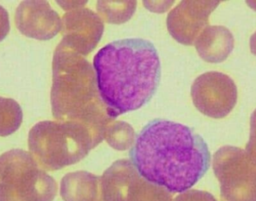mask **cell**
Masks as SVG:
<instances>
[{"mask_svg": "<svg viewBox=\"0 0 256 201\" xmlns=\"http://www.w3.org/2000/svg\"><path fill=\"white\" fill-rule=\"evenodd\" d=\"M10 31L9 15L4 8L0 6V42L6 39Z\"/></svg>", "mask_w": 256, "mask_h": 201, "instance_id": "19", "label": "cell"}, {"mask_svg": "<svg viewBox=\"0 0 256 201\" xmlns=\"http://www.w3.org/2000/svg\"><path fill=\"white\" fill-rule=\"evenodd\" d=\"M220 1H182L168 13L170 34L180 44L192 45L208 26L210 14Z\"/></svg>", "mask_w": 256, "mask_h": 201, "instance_id": "9", "label": "cell"}, {"mask_svg": "<svg viewBox=\"0 0 256 201\" xmlns=\"http://www.w3.org/2000/svg\"><path fill=\"white\" fill-rule=\"evenodd\" d=\"M103 201H172L165 188L150 183L128 159L115 161L100 177Z\"/></svg>", "mask_w": 256, "mask_h": 201, "instance_id": "7", "label": "cell"}, {"mask_svg": "<svg viewBox=\"0 0 256 201\" xmlns=\"http://www.w3.org/2000/svg\"><path fill=\"white\" fill-rule=\"evenodd\" d=\"M104 139L114 149L126 150L134 143V129L127 122H111L106 128Z\"/></svg>", "mask_w": 256, "mask_h": 201, "instance_id": "16", "label": "cell"}, {"mask_svg": "<svg viewBox=\"0 0 256 201\" xmlns=\"http://www.w3.org/2000/svg\"><path fill=\"white\" fill-rule=\"evenodd\" d=\"M213 168L222 201H256V165L246 151L222 146L214 155Z\"/></svg>", "mask_w": 256, "mask_h": 201, "instance_id": "6", "label": "cell"}, {"mask_svg": "<svg viewBox=\"0 0 256 201\" xmlns=\"http://www.w3.org/2000/svg\"><path fill=\"white\" fill-rule=\"evenodd\" d=\"M16 28L24 36L36 40L48 41L62 30L58 14L44 0H26L15 13Z\"/></svg>", "mask_w": 256, "mask_h": 201, "instance_id": "11", "label": "cell"}, {"mask_svg": "<svg viewBox=\"0 0 256 201\" xmlns=\"http://www.w3.org/2000/svg\"><path fill=\"white\" fill-rule=\"evenodd\" d=\"M100 177L85 171L68 173L61 182V196L64 201H103Z\"/></svg>", "mask_w": 256, "mask_h": 201, "instance_id": "13", "label": "cell"}, {"mask_svg": "<svg viewBox=\"0 0 256 201\" xmlns=\"http://www.w3.org/2000/svg\"><path fill=\"white\" fill-rule=\"evenodd\" d=\"M93 66L100 99L114 120L147 104L160 81L158 51L144 39L108 44L94 56Z\"/></svg>", "mask_w": 256, "mask_h": 201, "instance_id": "2", "label": "cell"}, {"mask_svg": "<svg viewBox=\"0 0 256 201\" xmlns=\"http://www.w3.org/2000/svg\"><path fill=\"white\" fill-rule=\"evenodd\" d=\"M57 184L30 152L14 149L0 156V201H52Z\"/></svg>", "mask_w": 256, "mask_h": 201, "instance_id": "5", "label": "cell"}, {"mask_svg": "<svg viewBox=\"0 0 256 201\" xmlns=\"http://www.w3.org/2000/svg\"><path fill=\"white\" fill-rule=\"evenodd\" d=\"M234 39L232 33L224 26H208L195 42L200 57L207 63L225 61L232 52Z\"/></svg>", "mask_w": 256, "mask_h": 201, "instance_id": "12", "label": "cell"}, {"mask_svg": "<svg viewBox=\"0 0 256 201\" xmlns=\"http://www.w3.org/2000/svg\"><path fill=\"white\" fill-rule=\"evenodd\" d=\"M102 141L82 124L57 120L38 122L28 137L30 153L44 170L79 162Z\"/></svg>", "mask_w": 256, "mask_h": 201, "instance_id": "4", "label": "cell"}, {"mask_svg": "<svg viewBox=\"0 0 256 201\" xmlns=\"http://www.w3.org/2000/svg\"><path fill=\"white\" fill-rule=\"evenodd\" d=\"M22 122V110L16 101L0 96V136L14 134Z\"/></svg>", "mask_w": 256, "mask_h": 201, "instance_id": "15", "label": "cell"}, {"mask_svg": "<svg viewBox=\"0 0 256 201\" xmlns=\"http://www.w3.org/2000/svg\"><path fill=\"white\" fill-rule=\"evenodd\" d=\"M136 1H98L97 10L100 18L109 24L127 22L136 9Z\"/></svg>", "mask_w": 256, "mask_h": 201, "instance_id": "14", "label": "cell"}, {"mask_svg": "<svg viewBox=\"0 0 256 201\" xmlns=\"http://www.w3.org/2000/svg\"><path fill=\"white\" fill-rule=\"evenodd\" d=\"M172 201H218L212 194L200 190H188Z\"/></svg>", "mask_w": 256, "mask_h": 201, "instance_id": "17", "label": "cell"}, {"mask_svg": "<svg viewBox=\"0 0 256 201\" xmlns=\"http://www.w3.org/2000/svg\"><path fill=\"white\" fill-rule=\"evenodd\" d=\"M50 102L57 121L82 124L102 140L114 120L100 99L91 63L62 41L52 59Z\"/></svg>", "mask_w": 256, "mask_h": 201, "instance_id": "3", "label": "cell"}, {"mask_svg": "<svg viewBox=\"0 0 256 201\" xmlns=\"http://www.w3.org/2000/svg\"><path fill=\"white\" fill-rule=\"evenodd\" d=\"M87 3H88L87 1H57V3H58V5L66 11H72L82 8Z\"/></svg>", "mask_w": 256, "mask_h": 201, "instance_id": "20", "label": "cell"}, {"mask_svg": "<svg viewBox=\"0 0 256 201\" xmlns=\"http://www.w3.org/2000/svg\"><path fill=\"white\" fill-rule=\"evenodd\" d=\"M62 22V42L84 57L96 49L104 30L100 17L87 8L68 11Z\"/></svg>", "mask_w": 256, "mask_h": 201, "instance_id": "10", "label": "cell"}, {"mask_svg": "<svg viewBox=\"0 0 256 201\" xmlns=\"http://www.w3.org/2000/svg\"><path fill=\"white\" fill-rule=\"evenodd\" d=\"M246 150L248 156L256 165V109L251 115L250 134Z\"/></svg>", "mask_w": 256, "mask_h": 201, "instance_id": "18", "label": "cell"}, {"mask_svg": "<svg viewBox=\"0 0 256 201\" xmlns=\"http://www.w3.org/2000/svg\"><path fill=\"white\" fill-rule=\"evenodd\" d=\"M131 162L143 178L171 194L185 192L210 167L204 139L192 128L156 119L141 130L130 151Z\"/></svg>", "mask_w": 256, "mask_h": 201, "instance_id": "1", "label": "cell"}, {"mask_svg": "<svg viewBox=\"0 0 256 201\" xmlns=\"http://www.w3.org/2000/svg\"><path fill=\"white\" fill-rule=\"evenodd\" d=\"M191 97L198 111L208 117L222 119L228 116L237 104V86L226 74L206 72L194 81Z\"/></svg>", "mask_w": 256, "mask_h": 201, "instance_id": "8", "label": "cell"}]
</instances>
